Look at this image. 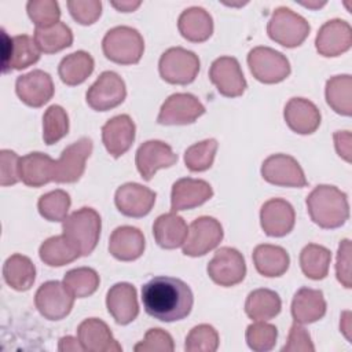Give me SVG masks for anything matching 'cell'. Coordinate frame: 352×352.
<instances>
[{"instance_id": "6da1fadb", "label": "cell", "mask_w": 352, "mask_h": 352, "mask_svg": "<svg viewBox=\"0 0 352 352\" xmlns=\"http://www.w3.org/2000/svg\"><path fill=\"white\" fill-rule=\"evenodd\" d=\"M142 302L154 319L175 322L188 316L194 296L190 286L179 278L154 276L142 286Z\"/></svg>"}, {"instance_id": "7a4b0ae2", "label": "cell", "mask_w": 352, "mask_h": 352, "mask_svg": "<svg viewBox=\"0 0 352 352\" xmlns=\"http://www.w3.org/2000/svg\"><path fill=\"white\" fill-rule=\"evenodd\" d=\"M305 205L311 220L322 228H338L349 217L346 194L336 186H316L308 194Z\"/></svg>"}, {"instance_id": "3957f363", "label": "cell", "mask_w": 352, "mask_h": 352, "mask_svg": "<svg viewBox=\"0 0 352 352\" xmlns=\"http://www.w3.org/2000/svg\"><path fill=\"white\" fill-rule=\"evenodd\" d=\"M100 228L102 220L99 213L87 206L73 212L62 223L63 235L81 256H88L94 252L100 236Z\"/></svg>"}, {"instance_id": "277c9868", "label": "cell", "mask_w": 352, "mask_h": 352, "mask_svg": "<svg viewBox=\"0 0 352 352\" xmlns=\"http://www.w3.org/2000/svg\"><path fill=\"white\" fill-rule=\"evenodd\" d=\"M102 50L111 62L133 65L140 60L144 52V40L142 34L131 26H116L104 34Z\"/></svg>"}, {"instance_id": "5b68a950", "label": "cell", "mask_w": 352, "mask_h": 352, "mask_svg": "<svg viewBox=\"0 0 352 352\" xmlns=\"http://www.w3.org/2000/svg\"><path fill=\"white\" fill-rule=\"evenodd\" d=\"M309 30L308 21L287 7L275 8L267 25V33L271 40L287 48L301 45Z\"/></svg>"}, {"instance_id": "8992f818", "label": "cell", "mask_w": 352, "mask_h": 352, "mask_svg": "<svg viewBox=\"0 0 352 352\" xmlns=\"http://www.w3.org/2000/svg\"><path fill=\"white\" fill-rule=\"evenodd\" d=\"M199 58L182 47H172L166 50L158 62L161 77L169 84L186 85L195 80L199 72Z\"/></svg>"}, {"instance_id": "52a82bcc", "label": "cell", "mask_w": 352, "mask_h": 352, "mask_svg": "<svg viewBox=\"0 0 352 352\" xmlns=\"http://www.w3.org/2000/svg\"><path fill=\"white\" fill-rule=\"evenodd\" d=\"M248 65L253 77L264 84H276L290 74L287 58L270 47H254L248 54Z\"/></svg>"}, {"instance_id": "ba28073f", "label": "cell", "mask_w": 352, "mask_h": 352, "mask_svg": "<svg viewBox=\"0 0 352 352\" xmlns=\"http://www.w3.org/2000/svg\"><path fill=\"white\" fill-rule=\"evenodd\" d=\"M223 227L219 220L210 216H201L195 219L187 232L183 243V253L190 257H198L209 253L223 239Z\"/></svg>"}, {"instance_id": "9c48e42d", "label": "cell", "mask_w": 352, "mask_h": 352, "mask_svg": "<svg viewBox=\"0 0 352 352\" xmlns=\"http://www.w3.org/2000/svg\"><path fill=\"white\" fill-rule=\"evenodd\" d=\"M74 298L63 282L48 280L37 289L34 305L45 319L60 320L70 314Z\"/></svg>"}, {"instance_id": "30bf717a", "label": "cell", "mask_w": 352, "mask_h": 352, "mask_svg": "<svg viewBox=\"0 0 352 352\" xmlns=\"http://www.w3.org/2000/svg\"><path fill=\"white\" fill-rule=\"evenodd\" d=\"M209 278L224 287L241 283L246 275V264L242 253L234 248L224 246L216 250L208 264Z\"/></svg>"}, {"instance_id": "8fae6325", "label": "cell", "mask_w": 352, "mask_h": 352, "mask_svg": "<svg viewBox=\"0 0 352 352\" xmlns=\"http://www.w3.org/2000/svg\"><path fill=\"white\" fill-rule=\"evenodd\" d=\"M126 96L124 80L116 72H103L87 91V103L96 111H106L117 107Z\"/></svg>"}, {"instance_id": "7c38bea8", "label": "cell", "mask_w": 352, "mask_h": 352, "mask_svg": "<svg viewBox=\"0 0 352 352\" xmlns=\"http://www.w3.org/2000/svg\"><path fill=\"white\" fill-rule=\"evenodd\" d=\"M94 148L89 138H80L78 140L69 144L55 161L54 165V182L56 183H74L77 182L84 170L85 161L91 155Z\"/></svg>"}, {"instance_id": "4fadbf2b", "label": "cell", "mask_w": 352, "mask_h": 352, "mask_svg": "<svg viewBox=\"0 0 352 352\" xmlns=\"http://www.w3.org/2000/svg\"><path fill=\"white\" fill-rule=\"evenodd\" d=\"M205 113V106L192 94L177 92L162 103L157 121L162 125L192 124Z\"/></svg>"}, {"instance_id": "5bb4252c", "label": "cell", "mask_w": 352, "mask_h": 352, "mask_svg": "<svg viewBox=\"0 0 352 352\" xmlns=\"http://www.w3.org/2000/svg\"><path fill=\"white\" fill-rule=\"evenodd\" d=\"M261 176L265 182L282 187H305L307 179L301 165L287 154H272L261 165Z\"/></svg>"}, {"instance_id": "9a60e30c", "label": "cell", "mask_w": 352, "mask_h": 352, "mask_svg": "<svg viewBox=\"0 0 352 352\" xmlns=\"http://www.w3.org/2000/svg\"><path fill=\"white\" fill-rule=\"evenodd\" d=\"M209 78L217 91L227 98L241 96L246 89L241 65L234 56H220L213 60L209 69Z\"/></svg>"}, {"instance_id": "2e32d148", "label": "cell", "mask_w": 352, "mask_h": 352, "mask_svg": "<svg viewBox=\"0 0 352 352\" xmlns=\"http://www.w3.org/2000/svg\"><path fill=\"white\" fill-rule=\"evenodd\" d=\"M177 161V154L162 140H147L139 146L135 164L144 180H151L158 169L169 168Z\"/></svg>"}, {"instance_id": "e0dca14e", "label": "cell", "mask_w": 352, "mask_h": 352, "mask_svg": "<svg viewBox=\"0 0 352 352\" xmlns=\"http://www.w3.org/2000/svg\"><path fill=\"white\" fill-rule=\"evenodd\" d=\"M296 223L294 208L282 198H271L265 201L260 210V224L268 236L287 235Z\"/></svg>"}, {"instance_id": "ac0fdd59", "label": "cell", "mask_w": 352, "mask_h": 352, "mask_svg": "<svg viewBox=\"0 0 352 352\" xmlns=\"http://www.w3.org/2000/svg\"><path fill=\"white\" fill-rule=\"evenodd\" d=\"M157 194L139 183L120 186L114 195L117 209L128 217H143L150 213L155 204Z\"/></svg>"}, {"instance_id": "d6986e66", "label": "cell", "mask_w": 352, "mask_h": 352, "mask_svg": "<svg viewBox=\"0 0 352 352\" xmlns=\"http://www.w3.org/2000/svg\"><path fill=\"white\" fill-rule=\"evenodd\" d=\"M352 45V28L344 19L324 22L315 38L316 51L323 56H338Z\"/></svg>"}, {"instance_id": "ffe728a7", "label": "cell", "mask_w": 352, "mask_h": 352, "mask_svg": "<svg viewBox=\"0 0 352 352\" xmlns=\"http://www.w3.org/2000/svg\"><path fill=\"white\" fill-rule=\"evenodd\" d=\"M15 92L25 104L41 107L52 98L54 82L48 73L36 69L16 78Z\"/></svg>"}, {"instance_id": "44dd1931", "label": "cell", "mask_w": 352, "mask_h": 352, "mask_svg": "<svg viewBox=\"0 0 352 352\" xmlns=\"http://www.w3.org/2000/svg\"><path fill=\"white\" fill-rule=\"evenodd\" d=\"M213 197L210 184L201 179L183 177L173 183L170 192L172 212L197 208Z\"/></svg>"}, {"instance_id": "7402d4cb", "label": "cell", "mask_w": 352, "mask_h": 352, "mask_svg": "<svg viewBox=\"0 0 352 352\" xmlns=\"http://www.w3.org/2000/svg\"><path fill=\"white\" fill-rule=\"evenodd\" d=\"M77 338L88 352H121L122 346L113 337L109 326L98 319L88 318L77 327Z\"/></svg>"}, {"instance_id": "603a6c76", "label": "cell", "mask_w": 352, "mask_h": 352, "mask_svg": "<svg viewBox=\"0 0 352 352\" xmlns=\"http://www.w3.org/2000/svg\"><path fill=\"white\" fill-rule=\"evenodd\" d=\"M135 122L128 114L110 118L102 126V142L107 153L114 158L125 154L135 140Z\"/></svg>"}, {"instance_id": "cb8c5ba5", "label": "cell", "mask_w": 352, "mask_h": 352, "mask_svg": "<svg viewBox=\"0 0 352 352\" xmlns=\"http://www.w3.org/2000/svg\"><path fill=\"white\" fill-rule=\"evenodd\" d=\"M106 307L118 324H128L133 322L139 315L135 286L128 282L113 285L106 296Z\"/></svg>"}, {"instance_id": "d4e9b609", "label": "cell", "mask_w": 352, "mask_h": 352, "mask_svg": "<svg viewBox=\"0 0 352 352\" xmlns=\"http://www.w3.org/2000/svg\"><path fill=\"white\" fill-rule=\"evenodd\" d=\"M40 52L34 38L28 34L8 37V43L4 40L3 72L22 70L34 65L40 59Z\"/></svg>"}, {"instance_id": "484cf974", "label": "cell", "mask_w": 352, "mask_h": 352, "mask_svg": "<svg viewBox=\"0 0 352 352\" xmlns=\"http://www.w3.org/2000/svg\"><path fill=\"white\" fill-rule=\"evenodd\" d=\"M283 117L292 131L300 135L314 133L320 125V111L305 98H292L285 106Z\"/></svg>"}, {"instance_id": "4316f807", "label": "cell", "mask_w": 352, "mask_h": 352, "mask_svg": "<svg viewBox=\"0 0 352 352\" xmlns=\"http://www.w3.org/2000/svg\"><path fill=\"white\" fill-rule=\"evenodd\" d=\"M146 241L143 232L132 226L117 227L109 239V252L121 261L139 258L144 252Z\"/></svg>"}, {"instance_id": "83f0119b", "label": "cell", "mask_w": 352, "mask_h": 352, "mask_svg": "<svg viewBox=\"0 0 352 352\" xmlns=\"http://www.w3.org/2000/svg\"><path fill=\"white\" fill-rule=\"evenodd\" d=\"M326 314V300L322 290L301 287L292 301V316L300 324L314 323Z\"/></svg>"}, {"instance_id": "f1b7e54d", "label": "cell", "mask_w": 352, "mask_h": 352, "mask_svg": "<svg viewBox=\"0 0 352 352\" xmlns=\"http://www.w3.org/2000/svg\"><path fill=\"white\" fill-rule=\"evenodd\" d=\"M188 227L182 216L169 212L158 216L153 224V235L162 249H176L183 246Z\"/></svg>"}, {"instance_id": "f546056e", "label": "cell", "mask_w": 352, "mask_h": 352, "mask_svg": "<svg viewBox=\"0 0 352 352\" xmlns=\"http://www.w3.org/2000/svg\"><path fill=\"white\" fill-rule=\"evenodd\" d=\"M55 161L44 153H29L19 161L21 180L29 187H41L54 180Z\"/></svg>"}, {"instance_id": "4dcf8cb0", "label": "cell", "mask_w": 352, "mask_h": 352, "mask_svg": "<svg viewBox=\"0 0 352 352\" xmlns=\"http://www.w3.org/2000/svg\"><path fill=\"white\" fill-rule=\"evenodd\" d=\"M180 34L192 43H202L213 33V19L202 7H190L184 10L177 19Z\"/></svg>"}, {"instance_id": "1f68e13d", "label": "cell", "mask_w": 352, "mask_h": 352, "mask_svg": "<svg viewBox=\"0 0 352 352\" xmlns=\"http://www.w3.org/2000/svg\"><path fill=\"white\" fill-rule=\"evenodd\" d=\"M253 263L258 274L274 278L283 275L290 264V257L282 246L263 243L253 250Z\"/></svg>"}, {"instance_id": "d6a6232c", "label": "cell", "mask_w": 352, "mask_h": 352, "mask_svg": "<svg viewBox=\"0 0 352 352\" xmlns=\"http://www.w3.org/2000/svg\"><path fill=\"white\" fill-rule=\"evenodd\" d=\"M3 276L7 285L14 290L25 292L33 286L36 279V267L29 257L15 253L6 260L3 265Z\"/></svg>"}, {"instance_id": "836d02e7", "label": "cell", "mask_w": 352, "mask_h": 352, "mask_svg": "<svg viewBox=\"0 0 352 352\" xmlns=\"http://www.w3.org/2000/svg\"><path fill=\"white\" fill-rule=\"evenodd\" d=\"M94 66V58L88 52L76 51L66 55L59 62L58 73L66 85H78L91 76Z\"/></svg>"}, {"instance_id": "e575fe53", "label": "cell", "mask_w": 352, "mask_h": 352, "mask_svg": "<svg viewBox=\"0 0 352 352\" xmlns=\"http://www.w3.org/2000/svg\"><path fill=\"white\" fill-rule=\"evenodd\" d=\"M282 308V301L274 290L256 289L249 293L245 302V312L253 320H270Z\"/></svg>"}, {"instance_id": "d590c367", "label": "cell", "mask_w": 352, "mask_h": 352, "mask_svg": "<svg viewBox=\"0 0 352 352\" xmlns=\"http://www.w3.org/2000/svg\"><path fill=\"white\" fill-rule=\"evenodd\" d=\"M326 102L341 116L352 114V77L349 74L333 76L326 82Z\"/></svg>"}, {"instance_id": "8d00e7d4", "label": "cell", "mask_w": 352, "mask_h": 352, "mask_svg": "<svg viewBox=\"0 0 352 352\" xmlns=\"http://www.w3.org/2000/svg\"><path fill=\"white\" fill-rule=\"evenodd\" d=\"M38 254L41 261L50 267H62L81 256L63 234L45 239L38 249Z\"/></svg>"}, {"instance_id": "74e56055", "label": "cell", "mask_w": 352, "mask_h": 352, "mask_svg": "<svg viewBox=\"0 0 352 352\" xmlns=\"http://www.w3.org/2000/svg\"><path fill=\"white\" fill-rule=\"evenodd\" d=\"M33 38L44 54H54L72 45L73 33L65 22H56L48 28H36Z\"/></svg>"}, {"instance_id": "f35d334b", "label": "cell", "mask_w": 352, "mask_h": 352, "mask_svg": "<svg viewBox=\"0 0 352 352\" xmlns=\"http://www.w3.org/2000/svg\"><path fill=\"white\" fill-rule=\"evenodd\" d=\"M331 261V252L316 243H308L300 253V267L309 279L319 280L327 276Z\"/></svg>"}, {"instance_id": "ab89813d", "label": "cell", "mask_w": 352, "mask_h": 352, "mask_svg": "<svg viewBox=\"0 0 352 352\" xmlns=\"http://www.w3.org/2000/svg\"><path fill=\"white\" fill-rule=\"evenodd\" d=\"M63 283L74 297L84 298L96 292L100 279L94 268L80 267L67 271L63 276Z\"/></svg>"}, {"instance_id": "60d3db41", "label": "cell", "mask_w": 352, "mask_h": 352, "mask_svg": "<svg viewBox=\"0 0 352 352\" xmlns=\"http://www.w3.org/2000/svg\"><path fill=\"white\" fill-rule=\"evenodd\" d=\"M69 132V117L66 110L59 104L50 106L43 116V139L51 146L65 138Z\"/></svg>"}, {"instance_id": "b9f144b4", "label": "cell", "mask_w": 352, "mask_h": 352, "mask_svg": "<svg viewBox=\"0 0 352 352\" xmlns=\"http://www.w3.org/2000/svg\"><path fill=\"white\" fill-rule=\"evenodd\" d=\"M70 195L63 190H54L40 197L37 208L40 214L48 221H63L70 208Z\"/></svg>"}, {"instance_id": "7bdbcfd3", "label": "cell", "mask_w": 352, "mask_h": 352, "mask_svg": "<svg viewBox=\"0 0 352 352\" xmlns=\"http://www.w3.org/2000/svg\"><path fill=\"white\" fill-rule=\"evenodd\" d=\"M217 151L216 139H205L190 146L184 153V164L191 172H204L213 164Z\"/></svg>"}, {"instance_id": "ee69618b", "label": "cell", "mask_w": 352, "mask_h": 352, "mask_svg": "<svg viewBox=\"0 0 352 352\" xmlns=\"http://www.w3.org/2000/svg\"><path fill=\"white\" fill-rule=\"evenodd\" d=\"M278 329L265 320H256L246 329V342L256 352H267L276 344Z\"/></svg>"}, {"instance_id": "f6af8a7d", "label": "cell", "mask_w": 352, "mask_h": 352, "mask_svg": "<svg viewBox=\"0 0 352 352\" xmlns=\"http://www.w3.org/2000/svg\"><path fill=\"white\" fill-rule=\"evenodd\" d=\"M219 348V334L210 324L202 323L190 330L186 337L187 352H214Z\"/></svg>"}, {"instance_id": "bcb514c9", "label": "cell", "mask_w": 352, "mask_h": 352, "mask_svg": "<svg viewBox=\"0 0 352 352\" xmlns=\"http://www.w3.org/2000/svg\"><path fill=\"white\" fill-rule=\"evenodd\" d=\"M28 15L36 28H48L59 22V4L54 0H30L26 4Z\"/></svg>"}, {"instance_id": "7dc6e473", "label": "cell", "mask_w": 352, "mask_h": 352, "mask_svg": "<svg viewBox=\"0 0 352 352\" xmlns=\"http://www.w3.org/2000/svg\"><path fill=\"white\" fill-rule=\"evenodd\" d=\"M173 349L170 334L162 329H148L144 338L133 346L136 352H172Z\"/></svg>"}, {"instance_id": "c3c4849f", "label": "cell", "mask_w": 352, "mask_h": 352, "mask_svg": "<svg viewBox=\"0 0 352 352\" xmlns=\"http://www.w3.org/2000/svg\"><path fill=\"white\" fill-rule=\"evenodd\" d=\"M67 8L80 25H92L102 14L99 0H69Z\"/></svg>"}, {"instance_id": "681fc988", "label": "cell", "mask_w": 352, "mask_h": 352, "mask_svg": "<svg viewBox=\"0 0 352 352\" xmlns=\"http://www.w3.org/2000/svg\"><path fill=\"white\" fill-rule=\"evenodd\" d=\"M19 161L21 158L16 153L11 150L0 151V184L3 187L12 186L21 180Z\"/></svg>"}, {"instance_id": "f907efd6", "label": "cell", "mask_w": 352, "mask_h": 352, "mask_svg": "<svg viewBox=\"0 0 352 352\" xmlns=\"http://www.w3.org/2000/svg\"><path fill=\"white\" fill-rule=\"evenodd\" d=\"M336 275L338 282L349 289L352 287V274H351V241L342 239L338 245L337 261H336Z\"/></svg>"}, {"instance_id": "816d5d0a", "label": "cell", "mask_w": 352, "mask_h": 352, "mask_svg": "<svg viewBox=\"0 0 352 352\" xmlns=\"http://www.w3.org/2000/svg\"><path fill=\"white\" fill-rule=\"evenodd\" d=\"M283 352H312L315 346L311 341L309 333L297 322H294L290 327L287 342L282 348Z\"/></svg>"}, {"instance_id": "f5cc1de1", "label": "cell", "mask_w": 352, "mask_h": 352, "mask_svg": "<svg viewBox=\"0 0 352 352\" xmlns=\"http://www.w3.org/2000/svg\"><path fill=\"white\" fill-rule=\"evenodd\" d=\"M334 146L338 153V155L345 160L346 162H351L352 155V135L349 131H337L333 135Z\"/></svg>"}, {"instance_id": "db71d44e", "label": "cell", "mask_w": 352, "mask_h": 352, "mask_svg": "<svg viewBox=\"0 0 352 352\" xmlns=\"http://www.w3.org/2000/svg\"><path fill=\"white\" fill-rule=\"evenodd\" d=\"M58 349L60 352H77V351H84L78 338H74L72 336H66V337H62L59 340V345H58Z\"/></svg>"}, {"instance_id": "11a10c76", "label": "cell", "mask_w": 352, "mask_h": 352, "mask_svg": "<svg viewBox=\"0 0 352 352\" xmlns=\"http://www.w3.org/2000/svg\"><path fill=\"white\" fill-rule=\"evenodd\" d=\"M142 3L140 1H132V0H122V1H111V6L117 8L121 12H132L135 11Z\"/></svg>"}, {"instance_id": "9f6ffc18", "label": "cell", "mask_w": 352, "mask_h": 352, "mask_svg": "<svg viewBox=\"0 0 352 352\" xmlns=\"http://www.w3.org/2000/svg\"><path fill=\"white\" fill-rule=\"evenodd\" d=\"M340 329L345 334L346 340H351V334H349L351 333V312L349 311L342 312L341 322H340Z\"/></svg>"}, {"instance_id": "6f0895ef", "label": "cell", "mask_w": 352, "mask_h": 352, "mask_svg": "<svg viewBox=\"0 0 352 352\" xmlns=\"http://www.w3.org/2000/svg\"><path fill=\"white\" fill-rule=\"evenodd\" d=\"M304 7H308V8H320L322 6H324L326 4V1H308V3H301Z\"/></svg>"}]
</instances>
